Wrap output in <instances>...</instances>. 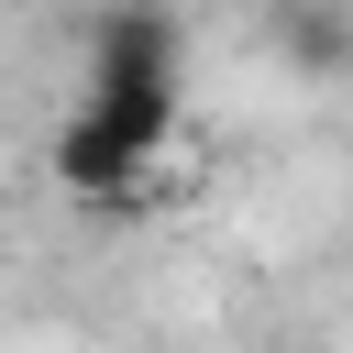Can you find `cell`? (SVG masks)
I'll return each instance as SVG.
<instances>
[{"mask_svg": "<svg viewBox=\"0 0 353 353\" xmlns=\"http://www.w3.org/2000/svg\"><path fill=\"white\" fill-rule=\"evenodd\" d=\"M77 110H99L110 132H132L143 154L176 143V33H165V11H143V0L99 11V33H88V99Z\"/></svg>", "mask_w": 353, "mask_h": 353, "instance_id": "6da1fadb", "label": "cell"}, {"mask_svg": "<svg viewBox=\"0 0 353 353\" xmlns=\"http://www.w3.org/2000/svg\"><path fill=\"white\" fill-rule=\"evenodd\" d=\"M55 176H66L77 199H132V188L154 176V154H143L132 132H110L99 110H77V121L55 132Z\"/></svg>", "mask_w": 353, "mask_h": 353, "instance_id": "7a4b0ae2", "label": "cell"}]
</instances>
